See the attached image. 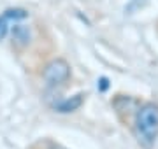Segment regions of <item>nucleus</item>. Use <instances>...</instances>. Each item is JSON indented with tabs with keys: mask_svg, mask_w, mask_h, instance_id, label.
<instances>
[{
	"mask_svg": "<svg viewBox=\"0 0 158 149\" xmlns=\"http://www.w3.org/2000/svg\"><path fill=\"white\" fill-rule=\"evenodd\" d=\"M137 137L146 147L153 146L158 137V103L146 102L135 114Z\"/></svg>",
	"mask_w": 158,
	"mask_h": 149,
	"instance_id": "nucleus-1",
	"label": "nucleus"
},
{
	"mask_svg": "<svg viewBox=\"0 0 158 149\" xmlns=\"http://www.w3.org/2000/svg\"><path fill=\"white\" fill-rule=\"evenodd\" d=\"M70 74H72V70H70V65H69L67 60L55 58V60H51L44 67V70H42V79H44V83L48 86L56 88V86L65 84L70 79Z\"/></svg>",
	"mask_w": 158,
	"mask_h": 149,
	"instance_id": "nucleus-2",
	"label": "nucleus"
},
{
	"mask_svg": "<svg viewBox=\"0 0 158 149\" xmlns=\"http://www.w3.org/2000/svg\"><path fill=\"white\" fill-rule=\"evenodd\" d=\"M85 98L86 95L85 93H77V95H72V97H67L60 100V102L55 105V111L60 112V114H70V112H76L83 107L85 103Z\"/></svg>",
	"mask_w": 158,
	"mask_h": 149,
	"instance_id": "nucleus-3",
	"label": "nucleus"
},
{
	"mask_svg": "<svg viewBox=\"0 0 158 149\" xmlns=\"http://www.w3.org/2000/svg\"><path fill=\"white\" fill-rule=\"evenodd\" d=\"M11 35H12V42L19 47L28 46L30 40H32V32H30V28L25 26V25H19V23H16L11 28Z\"/></svg>",
	"mask_w": 158,
	"mask_h": 149,
	"instance_id": "nucleus-4",
	"label": "nucleus"
},
{
	"mask_svg": "<svg viewBox=\"0 0 158 149\" xmlns=\"http://www.w3.org/2000/svg\"><path fill=\"white\" fill-rule=\"evenodd\" d=\"M2 16L6 18L7 21H21L25 18H28V11L27 9H21V7H14V9H6Z\"/></svg>",
	"mask_w": 158,
	"mask_h": 149,
	"instance_id": "nucleus-5",
	"label": "nucleus"
},
{
	"mask_svg": "<svg viewBox=\"0 0 158 149\" xmlns=\"http://www.w3.org/2000/svg\"><path fill=\"white\" fill-rule=\"evenodd\" d=\"M7 32H9V21L4 16H0V40L7 35Z\"/></svg>",
	"mask_w": 158,
	"mask_h": 149,
	"instance_id": "nucleus-6",
	"label": "nucleus"
}]
</instances>
